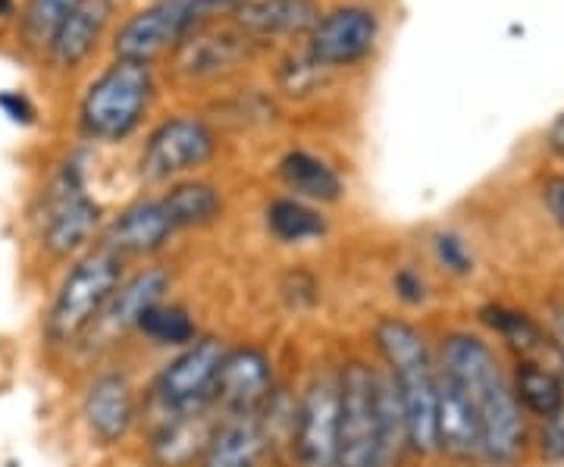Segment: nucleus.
Listing matches in <instances>:
<instances>
[{
	"label": "nucleus",
	"mask_w": 564,
	"mask_h": 467,
	"mask_svg": "<svg viewBox=\"0 0 564 467\" xmlns=\"http://www.w3.org/2000/svg\"><path fill=\"white\" fill-rule=\"evenodd\" d=\"M436 367L462 389V395L474 408L484 433V461H518L527 436L524 417L492 346L470 333H448L440 343Z\"/></svg>",
	"instance_id": "1"
},
{
	"label": "nucleus",
	"mask_w": 564,
	"mask_h": 467,
	"mask_svg": "<svg viewBox=\"0 0 564 467\" xmlns=\"http://www.w3.org/2000/svg\"><path fill=\"white\" fill-rule=\"evenodd\" d=\"M373 346L392 377L408 427V452H436V358L421 329L402 317H380L373 326Z\"/></svg>",
	"instance_id": "2"
},
{
	"label": "nucleus",
	"mask_w": 564,
	"mask_h": 467,
	"mask_svg": "<svg viewBox=\"0 0 564 467\" xmlns=\"http://www.w3.org/2000/svg\"><path fill=\"white\" fill-rule=\"evenodd\" d=\"M122 280H126V261L107 251L104 245H95L82 251L79 258H73L61 285L54 289L51 305L44 311V324H41L44 343L61 351L79 348Z\"/></svg>",
	"instance_id": "3"
},
{
	"label": "nucleus",
	"mask_w": 564,
	"mask_h": 467,
	"mask_svg": "<svg viewBox=\"0 0 564 467\" xmlns=\"http://www.w3.org/2000/svg\"><path fill=\"white\" fill-rule=\"evenodd\" d=\"M242 7L245 0H154L122 22L113 39V54L117 61L151 66L161 57H170L182 41L204 25L236 20Z\"/></svg>",
	"instance_id": "4"
},
{
	"label": "nucleus",
	"mask_w": 564,
	"mask_h": 467,
	"mask_svg": "<svg viewBox=\"0 0 564 467\" xmlns=\"http://www.w3.org/2000/svg\"><path fill=\"white\" fill-rule=\"evenodd\" d=\"M158 91L154 69L144 63L117 61L88 85L79 104V129L85 139L120 144L139 132Z\"/></svg>",
	"instance_id": "5"
},
{
	"label": "nucleus",
	"mask_w": 564,
	"mask_h": 467,
	"mask_svg": "<svg viewBox=\"0 0 564 467\" xmlns=\"http://www.w3.org/2000/svg\"><path fill=\"white\" fill-rule=\"evenodd\" d=\"M101 204L88 195L85 166L79 158H66L41 195L39 245L51 261H73L91 248L101 232Z\"/></svg>",
	"instance_id": "6"
},
{
	"label": "nucleus",
	"mask_w": 564,
	"mask_h": 467,
	"mask_svg": "<svg viewBox=\"0 0 564 467\" xmlns=\"http://www.w3.org/2000/svg\"><path fill=\"white\" fill-rule=\"evenodd\" d=\"M336 467H389L383 414L377 395V367H370L364 358H348L339 365Z\"/></svg>",
	"instance_id": "7"
},
{
	"label": "nucleus",
	"mask_w": 564,
	"mask_h": 467,
	"mask_svg": "<svg viewBox=\"0 0 564 467\" xmlns=\"http://www.w3.org/2000/svg\"><path fill=\"white\" fill-rule=\"evenodd\" d=\"M214 126L195 113H176L158 122L141 144L139 176L148 185L188 180L217 158Z\"/></svg>",
	"instance_id": "8"
},
{
	"label": "nucleus",
	"mask_w": 564,
	"mask_h": 467,
	"mask_svg": "<svg viewBox=\"0 0 564 467\" xmlns=\"http://www.w3.org/2000/svg\"><path fill=\"white\" fill-rule=\"evenodd\" d=\"M339 367H317L304 383L292 433V467H336Z\"/></svg>",
	"instance_id": "9"
},
{
	"label": "nucleus",
	"mask_w": 564,
	"mask_h": 467,
	"mask_svg": "<svg viewBox=\"0 0 564 467\" xmlns=\"http://www.w3.org/2000/svg\"><path fill=\"white\" fill-rule=\"evenodd\" d=\"M226 343L220 336H198L192 346L176 351L158 370L151 383V405L158 411H192L210 405V389L217 380Z\"/></svg>",
	"instance_id": "10"
},
{
	"label": "nucleus",
	"mask_w": 564,
	"mask_h": 467,
	"mask_svg": "<svg viewBox=\"0 0 564 467\" xmlns=\"http://www.w3.org/2000/svg\"><path fill=\"white\" fill-rule=\"evenodd\" d=\"M380 13L364 3H339L326 10L307 35V54L321 69H345L364 63L380 41Z\"/></svg>",
	"instance_id": "11"
},
{
	"label": "nucleus",
	"mask_w": 564,
	"mask_h": 467,
	"mask_svg": "<svg viewBox=\"0 0 564 467\" xmlns=\"http://www.w3.org/2000/svg\"><path fill=\"white\" fill-rule=\"evenodd\" d=\"M273 389H276V373L263 348H226L210 389V408L217 414H261Z\"/></svg>",
	"instance_id": "12"
},
{
	"label": "nucleus",
	"mask_w": 564,
	"mask_h": 467,
	"mask_svg": "<svg viewBox=\"0 0 564 467\" xmlns=\"http://www.w3.org/2000/svg\"><path fill=\"white\" fill-rule=\"evenodd\" d=\"M170 289H173V273L163 264L141 267L139 273L126 276L120 289L113 292V298L101 311V317L95 321V326L88 329V336L79 343V348L98 351V348L122 339L126 333L135 329L139 317L148 307L166 302Z\"/></svg>",
	"instance_id": "13"
},
{
	"label": "nucleus",
	"mask_w": 564,
	"mask_h": 467,
	"mask_svg": "<svg viewBox=\"0 0 564 467\" xmlns=\"http://www.w3.org/2000/svg\"><path fill=\"white\" fill-rule=\"evenodd\" d=\"M82 424L98 446H120L139 421L135 387L122 370H101L82 392Z\"/></svg>",
	"instance_id": "14"
},
{
	"label": "nucleus",
	"mask_w": 564,
	"mask_h": 467,
	"mask_svg": "<svg viewBox=\"0 0 564 467\" xmlns=\"http://www.w3.org/2000/svg\"><path fill=\"white\" fill-rule=\"evenodd\" d=\"M176 236L161 198H139L126 204L117 217H110L101 229V242L122 261L154 258Z\"/></svg>",
	"instance_id": "15"
},
{
	"label": "nucleus",
	"mask_w": 564,
	"mask_h": 467,
	"mask_svg": "<svg viewBox=\"0 0 564 467\" xmlns=\"http://www.w3.org/2000/svg\"><path fill=\"white\" fill-rule=\"evenodd\" d=\"M217 421V411L192 408V411H161V421L148 436V458L154 467H198L204 443Z\"/></svg>",
	"instance_id": "16"
},
{
	"label": "nucleus",
	"mask_w": 564,
	"mask_h": 467,
	"mask_svg": "<svg viewBox=\"0 0 564 467\" xmlns=\"http://www.w3.org/2000/svg\"><path fill=\"white\" fill-rule=\"evenodd\" d=\"M251 41L254 39H248L239 25L210 22V25H204L195 35L182 41L173 51V63L188 79H214V76L229 73L239 63H245Z\"/></svg>",
	"instance_id": "17"
},
{
	"label": "nucleus",
	"mask_w": 564,
	"mask_h": 467,
	"mask_svg": "<svg viewBox=\"0 0 564 467\" xmlns=\"http://www.w3.org/2000/svg\"><path fill=\"white\" fill-rule=\"evenodd\" d=\"M270 443L258 414H217L198 467H263Z\"/></svg>",
	"instance_id": "18"
},
{
	"label": "nucleus",
	"mask_w": 564,
	"mask_h": 467,
	"mask_svg": "<svg viewBox=\"0 0 564 467\" xmlns=\"http://www.w3.org/2000/svg\"><path fill=\"white\" fill-rule=\"evenodd\" d=\"M436 452L452 461H477L484 458V433L470 402L448 377L436 367Z\"/></svg>",
	"instance_id": "19"
},
{
	"label": "nucleus",
	"mask_w": 564,
	"mask_h": 467,
	"mask_svg": "<svg viewBox=\"0 0 564 467\" xmlns=\"http://www.w3.org/2000/svg\"><path fill=\"white\" fill-rule=\"evenodd\" d=\"M321 17L317 0H245L232 22L248 39H295L311 35Z\"/></svg>",
	"instance_id": "20"
},
{
	"label": "nucleus",
	"mask_w": 564,
	"mask_h": 467,
	"mask_svg": "<svg viewBox=\"0 0 564 467\" xmlns=\"http://www.w3.org/2000/svg\"><path fill=\"white\" fill-rule=\"evenodd\" d=\"M113 7H117L113 0H82L47 47L51 63L63 73H69V69H76L88 61L101 41L107 22L113 17Z\"/></svg>",
	"instance_id": "21"
},
{
	"label": "nucleus",
	"mask_w": 564,
	"mask_h": 467,
	"mask_svg": "<svg viewBox=\"0 0 564 467\" xmlns=\"http://www.w3.org/2000/svg\"><path fill=\"white\" fill-rule=\"evenodd\" d=\"M276 176L292 198H302L307 204H336L343 202L345 195V183L336 173V166H329L323 158L304 148L282 154L276 163Z\"/></svg>",
	"instance_id": "22"
},
{
	"label": "nucleus",
	"mask_w": 564,
	"mask_h": 467,
	"mask_svg": "<svg viewBox=\"0 0 564 467\" xmlns=\"http://www.w3.org/2000/svg\"><path fill=\"white\" fill-rule=\"evenodd\" d=\"M161 204L176 232L217 224L223 217V207H226L220 188L207 180H195V176L170 183V188L161 195Z\"/></svg>",
	"instance_id": "23"
},
{
	"label": "nucleus",
	"mask_w": 564,
	"mask_h": 467,
	"mask_svg": "<svg viewBox=\"0 0 564 467\" xmlns=\"http://www.w3.org/2000/svg\"><path fill=\"white\" fill-rule=\"evenodd\" d=\"M263 220H267L270 236L282 245H302L311 242V239H323L326 229H329L317 204H307L302 198H292V195H280V198L267 204Z\"/></svg>",
	"instance_id": "24"
},
{
	"label": "nucleus",
	"mask_w": 564,
	"mask_h": 467,
	"mask_svg": "<svg viewBox=\"0 0 564 467\" xmlns=\"http://www.w3.org/2000/svg\"><path fill=\"white\" fill-rule=\"evenodd\" d=\"M511 392L518 399L521 411L536 414L540 421L555 414L564 405V383L558 373H552L549 367L536 365L530 358H521L514 365V377H511Z\"/></svg>",
	"instance_id": "25"
},
{
	"label": "nucleus",
	"mask_w": 564,
	"mask_h": 467,
	"mask_svg": "<svg viewBox=\"0 0 564 467\" xmlns=\"http://www.w3.org/2000/svg\"><path fill=\"white\" fill-rule=\"evenodd\" d=\"M135 333L144 336L151 346L176 348V351L192 346L202 336L192 311L185 305H176V302H161V305L148 307L135 324Z\"/></svg>",
	"instance_id": "26"
},
{
	"label": "nucleus",
	"mask_w": 564,
	"mask_h": 467,
	"mask_svg": "<svg viewBox=\"0 0 564 467\" xmlns=\"http://www.w3.org/2000/svg\"><path fill=\"white\" fill-rule=\"evenodd\" d=\"M82 0H25L20 13V39L29 51H47L61 25Z\"/></svg>",
	"instance_id": "27"
},
{
	"label": "nucleus",
	"mask_w": 564,
	"mask_h": 467,
	"mask_svg": "<svg viewBox=\"0 0 564 467\" xmlns=\"http://www.w3.org/2000/svg\"><path fill=\"white\" fill-rule=\"evenodd\" d=\"M480 321H484L492 333H499L505 343H511V346L518 348L521 355H530V351H536V348L543 346L540 326L533 324L527 314H521V311H511V307L502 305H489L480 311Z\"/></svg>",
	"instance_id": "28"
},
{
	"label": "nucleus",
	"mask_w": 564,
	"mask_h": 467,
	"mask_svg": "<svg viewBox=\"0 0 564 467\" xmlns=\"http://www.w3.org/2000/svg\"><path fill=\"white\" fill-rule=\"evenodd\" d=\"M326 69H321L317 63L311 61V54L304 51L299 57H289V61L282 63L280 69V85L285 95H292V98H304L307 91H314L317 88V82Z\"/></svg>",
	"instance_id": "29"
},
{
	"label": "nucleus",
	"mask_w": 564,
	"mask_h": 467,
	"mask_svg": "<svg viewBox=\"0 0 564 467\" xmlns=\"http://www.w3.org/2000/svg\"><path fill=\"white\" fill-rule=\"evenodd\" d=\"M433 254H436V261L445 273H452V276H470V270H474V254L458 232H448V229L436 232L433 236Z\"/></svg>",
	"instance_id": "30"
},
{
	"label": "nucleus",
	"mask_w": 564,
	"mask_h": 467,
	"mask_svg": "<svg viewBox=\"0 0 564 467\" xmlns=\"http://www.w3.org/2000/svg\"><path fill=\"white\" fill-rule=\"evenodd\" d=\"M540 455L552 465H564V405L540 421Z\"/></svg>",
	"instance_id": "31"
},
{
	"label": "nucleus",
	"mask_w": 564,
	"mask_h": 467,
	"mask_svg": "<svg viewBox=\"0 0 564 467\" xmlns=\"http://www.w3.org/2000/svg\"><path fill=\"white\" fill-rule=\"evenodd\" d=\"M392 292H395V298L408 307H417L426 302V283H423V276L414 267H402V270L392 276Z\"/></svg>",
	"instance_id": "32"
},
{
	"label": "nucleus",
	"mask_w": 564,
	"mask_h": 467,
	"mask_svg": "<svg viewBox=\"0 0 564 467\" xmlns=\"http://www.w3.org/2000/svg\"><path fill=\"white\" fill-rule=\"evenodd\" d=\"M0 113L17 126H32L39 117L35 104L29 101L22 91H0Z\"/></svg>",
	"instance_id": "33"
},
{
	"label": "nucleus",
	"mask_w": 564,
	"mask_h": 467,
	"mask_svg": "<svg viewBox=\"0 0 564 467\" xmlns=\"http://www.w3.org/2000/svg\"><path fill=\"white\" fill-rule=\"evenodd\" d=\"M543 202L552 214V220L562 226L564 232V176H549L543 183Z\"/></svg>",
	"instance_id": "34"
},
{
	"label": "nucleus",
	"mask_w": 564,
	"mask_h": 467,
	"mask_svg": "<svg viewBox=\"0 0 564 467\" xmlns=\"http://www.w3.org/2000/svg\"><path fill=\"white\" fill-rule=\"evenodd\" d=\"M545 144H549V151L552 154H558V158H564V113L558 117V120L549 126V135H545Z\"/></svg>",
	"instance_id": "35"
},
{
	"label": "nucleus",
	"mask_w": 564,
	"mask_h": 467,
	"mask_svg": "<svg viewBox=\"0 0 564 467\" xmlns=\"http://www.w3.org/2000/svg\"><path fill=\"white\" fill-rule=\"evenodd\" d=\"M552 333H555V346L562 351V361H564V311H558L555 317H552Z\"/></svg>",
	"instance_id": "36"
},
{
	"label": "nucleus",
	"mask_w": 564,
	"mask_h": 467,
	"mask_svg": "<svg viewBox=\"0 0 564 467\" xmlns=\"http://www.w3.org/2000/svg\"><path fill=\"white\" fill-rule=\"evenodd\" d=\"M13 10H17V3H13V0H0V20L13 17Z\"/></svg>",
	"instance_id": "37"
}]
</instances>
